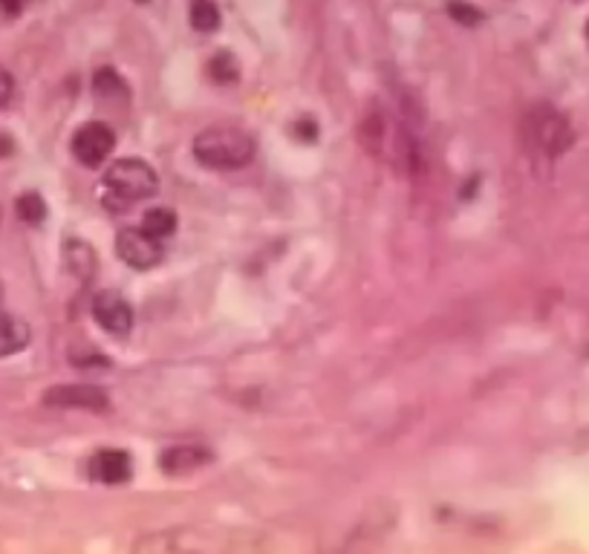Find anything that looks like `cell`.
<instances>
[{
	"label": "cell",
	"instance_id": "obj_1",
	"mask_svg": "<svg viewBox=\"0 0 589 554\" xmlns=\"http://www.w3.org/2000/svg\"><path fill=\"white\" fill-rule=\"evenodd\" d=\"M130 554H266L261 540L234 529L215 526H176L151 531L134 543Z\"/></svg>",
	"mask_w": 589,
	"mask_h": 554
},
{
	"label": "cell",
	"instance_id": "obj_2",
	"mask_svg": "<svg viewBox=\"0 0 589 554\" xmlns=\"http://www.w3.org/2000/svg\"><path fill=\"white\" fill-rule=\"evenodd\" d=\"M257 153V139L240 125H211L194 139V157L211 171H238L246 168Z\"/></svg>",
	"mask_w": 589,
	"mask_h": 554
},
{
	"label": "cell",
	"instance_id": "obj_3",
	"mask_svg": "<svg viewBox=\"0 0 589 554\" xmlns=\"http://www.w3.org/2000/svg\"><path fill=\"white\" fill-rule=\"evenodd\" d=\"M104 191H107V208L122 211L125 206L151 199L160 191V176L145 159H116L104 174Z\"/></svg>",
	"mask_w": 589,
	"mask_h": 554
},
{
	"label": "cell",
	"instance_id": "obj_4",
	"mask_svg": "<svg viewBox=\"0 0 589 554\" xmlns=\"http://www.w3.org/2000/svg\"><path fill=\"white\" fill-rule=\"evenodd\" d=\"M526 134H529V142L546 159L564 157L575 142V130L573 125H569V119H566L564 113L546 107V104L534 107V111L526 116Z\"/></svg>",
	"mask_w": 589,
	"mask_h": 554
},
{
	"label": "cell",
	"instance_id": "obj_5",
	"mask_svg": "<svg viewBox=\"0 0 589 554\" xmlns=\"http://www.w3.org/2000/svg\"><path fill=\"white\" fill-rule=\"evenodd\" d=\"M116 148V134L104 122H88L72 134L70 151L84 168H102Z\"/></svg>",
	"mask_w": 589,
	"mask_h": 554
},
{
	"label": "cell",
	"instance_id": "obj_6",
	"mask_svg": "<svg viewBox=\"0 0 589 554\" xmlns=\"http://www.w3.org/2000/svg\"><path fill=\"white\" fill-rule=\"evenodd\" d=\"M47 407H61V411H88L107 413L113 407L111 396L96 384H56L44 393Z\"/></svg>",
	"mask_w": 589,
	"mask_h": 554
},
{
	"label": "cell",
	"instance_id": "obj_7",
	"mask_svg": "<svg viewBox=\"0 0 589 554\" xmlns=\"http://www.w3.org/2000/svg\"><path fill=\"white\" fill-rule=\"evenodd\" d=\"M116 254L130 269L148 272L153 266H160L162 243L142 229H122L116 234Z\"/></svg>",
	"mask_w": 589,
	"mask_h": 554
},
{
	"label": "cell",
	"instance_id": "obj_8",
	"mask_svg": "<svg viewBox=\"0 0 589 554\" xmlns=\"http://www.w3.org/2000/svg\"><path fill=\"white\" fill-rule=\"evenodd\" d=\"M90 312H93V321L102 326L104 333L111 335H128L134 330V309L130 303L122 298L119 292L113 289H104L93 298L90 303Z\"/></svg>",
	"mask_w": 589,
	"mask_h": 554
},
{
	"label": "cell",
	"instance_id": "obj_9",
	"mask_svg": "<svg viewBox=\"0 0 589 554\" xmlns=\"http://www.w3.org/2000/svg\"><path fill=\"white\" fill-rule=\"evenodd\" d=\"M88 474L93 483L102 485H125L130 483L134 476V462H130L128 451H119V448H102L90 457Z\"/></svg>",
	"mask_w": 589,
	"mask_h": 554
},
{
	"label": "cell",
	"instance_id": "obj_10",
	"mask_svg": "<svg viewBox=\"0 0 589 554\" xmlns=\"http://www.w3.org/2000/svg\"><path fill=\"white\" fill-rule=\"evenodd\" d=\"M215 462V453L208 451L206 445L199 442H185V445H171L160 457V468L165 476H188L197 474L199 468H206Z\"/></svg>",
	"mask_w": 589,
	"mask_h": 554
},
{
	"label": "cell",
	"instance_id": "obj_11",
	"mask_svg": "<svg viewBox=\"0 0 589 554\" xmlns=\"http://www.w3.org/2000/svg\"><path fill=\"white\" fill-rule=\"evenodd\" d=\"M65 266L72 277H79L81 284L93 280L99 272V257L90 243L84 240H67L65 243Z\"/></svg>",
	"mask_w": 589,
	"mask_h": 554
},
{
	"label": "cell",
	"instance_id": "obj_12",
	"mask_svg": "<svg viewBox=\"0 0 589 554\" xmlns=\"http://www.w3.org/2000/svg\"><path fill=\"white\" fill-rule=\"evenodd\" d=\"M30 338H33V333L21 318L0 315V358L15 356V353L26 349Z\"/></svg>",
	"mask_w": 589,
	"mask_h": 554
},
{
	"label": "cell",
	"instance_id": "obj_13",
	"mask_svg": "<svg viewBox=\"0 0 589 554\" xmlns=\"http://www.w3.org/2000/svg\"><path fill=\"white\" fill-rule=\"evenodd\" d=\"M361 145H365L367 153L384 157V151H388V119H384L382 111H373L365 116V122H361Z\"/></svg>",
	"mask_w": 589,
	"mask_h": 554
},
{
	"label": "cell",
	"instance_id": "obj_14",
	"mask_svg": "<svg viewBox=\"0 0 589 554\" xmlns=\"http://www.w3.org/2000/svg\"><path fill=\"white\" fill-rule=\"evenodd\" d=\"M93 90H96L99 102L128 104V99H130L128 84H125V79H122L119 72L113 70V67H102V70H96V76H93Z\"/></svg>",
	"mask_w": 589,
	"mask_h": 554
},
{
	"label": "cell",
	"instance_id": "obj_15",
	"mask_svg": "<svg viewBox=\"0 0 589 554\" xmlns=\"http://www.w3.org/2000/svg\"><path fill=\"white\" fill-rule=\"evenodd\" d=\"M139 229L148 231L151 238L165 240V238H171V234H174V231H176V215H174V211H171V208H165V206L151 208V211H148V215L142 217V226H139Z\"/></svg>",
	"mask_w": 589,
	"mask_h": 554
},
{
	"label": "cell",
	"instance_id": "obj_16",
	"mask_svg": "<svg viewBox=\"0 0 589 554\" xmlns=\"http://www.w3.org/2000/svg\"><path fill=\"white\" fill-rule=\"evenodd\" d=\"M15 211L18 220L26 222V226H41V222L47 220V203L35 191H26V194H21L15 199Z\"/></svg>",
	"mask_w": 589,
	"mask_h": 554
},
{
	"label": "cell",
	"instance_id": "obj_17",
	"mask_svg": "<svg viewBox=\"0 0 589 554\" xmlns=\"http://www.w3.org/2000/svg\"><path fill=\"white\" fill-rule=\"evenodd\" d=\"M206 76L215 81V84H234V81L240 79V67L231 53H217V56L208 58Z\"/></svg>",
	"mask_w": 589,
	"mask_h": 554
},
{
	"label": "cell",
	"instance_id": "obj_18",
	"mask_svg": "<svg viewBox=\"0 0 589 554\" xmlns=\"http://www.w3.org/2000/svg\"><path fill=\"white\" fill-rule=\"evenodd\" d=\"M192 24L197 32H215L220 26V9L215 0H192Z\"/></svg>",
	"mask_w": 589,
	"mask_h": 554
},
{
	"label": "cell",
	"instance_id": "obj_19",
	"mask_svg": "<svg viewBox=\"0 0 589 554\" xmlns=\"http://www.w3.org/2000/svg\"><path fill=\"white\" fill-rule=\"evenodd\" d=\"M448 12H451V15L457 18V24H480V21H483V12H477V9H471V7H465V3H451V7H448Z\"/></svg>",
	"mask_w": 589,
	"mask_h": 554
},
{
	"label": "cell",
	"instance_id": "obj_20",
	"mask_svg": "<svg viewBox=\"0 0 589 554\" xmlns=\"http://www.w3.org/2000/svg\"><path fill=\"white\" fill-rule=\"evenodd\" d=\"M12 93H15V81H12V76L0 67V107H7Z\"/></svg>",
	"mask_w": 589,
	"mask_h": 554
},
{
	"label": "cell",
	"instance_id": "obj_21",
	"mask_svg": "<svg viewBox=\"0 0 589 554\" xmlns=\"http://www.w3.org/2000/svg\"><path fill=\"white\" fill-rule=\"evenodd\" d=\"M26 3L30 0H0V12L7 18H18L26 9Z\"/></svg>",
	"mask_w": 589,
	"mask_h": 554
},
{
	"label": "cell",
	"instance_id": "obj_22",
	"mask_svg": "<svg viewBox=\"0 0 589 554\" xmlns=\"http://www.w3.org/2000/svg\"><path fill=\"white\" fill-rule=\"evenodd\" d=\"M294 134L303 136V139H315V136H319V125H312L310 119H303L294 125Z\"/></svg>",
	"mask_w": 589,
	"mask_h": 554
},
{
	"label": "cell",
	"instance_id": "obj_23",
	"mask_svg": "<svg viewBox=\"0 0 589 554\" xmlns=\"http://www.w3.org/2000/svg\"><path fill=\"white\" fill-rule=\"evenodd\" d=\"M12 151H15V145H12V136L0 134V159L9 157Z\"/></svg>",
	"mask_w": 589,
	"mask_h": 554
},
{
	"label": "cell",
	"instance_id": "obj_24",
	"mask_svg": "<svg viewBox=\"0 0 589 554\" xmlns=\"http://www.w3.org/2000/svg\"><path fill=\"white\" fill-rule=\"evenodd\" d=\"M139 3H148V0H139Z\"/></svg>",
	"mask_w": 589,
	"mask_h": 554
}]
</instances>
